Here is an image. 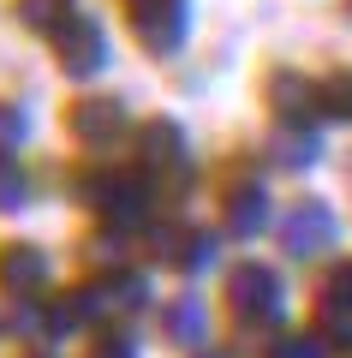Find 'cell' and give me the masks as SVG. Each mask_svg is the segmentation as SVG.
<instances>
[{"mask_svg": "<svg viewBox=\"0 0 352 358\" xmlns=\"http://www.w3.org/2000/svg\"><path fill=\"white\" fill-rule=\"evenodd\" d=\"M0 281H6V287L42 281V257L30 251V245H6V251H0Z\"/></svg>", "mask_w": 352, "mask_h": 358, "instance_id": "8992f818", "label": "cell"}, {"mask_svg": "<svg viewBox=\"0 0 352 358\" xmlns=\"http://www.w3.org/2000/svg\"><path fill=\"white\" fill-rule=\"evenodd\" d=\"M18 192H24V185H18V167L6 162V155H0V203H13Z\"/></svg>", "mask_w": 352, "mask_h": 358, "instance_id": "ba28073f", "label": "cell"}, {"mask_svg": "<svg viewBox=\"0 0 352 358\" xmlns=\"http://www.w3.org/2000/svg\"><path fill=\"white\" fill-rule=\"evenodd\" d=\"M18 131H24V120H18V108H13V102H0V143H13Z\"/></svg>", "mask_w": 352, "mask_h": 358, "instance_id": "9c48e42d", "label": "cell"}, {"mask_svg": "<svg viewBox=\"0 0 352 358\" xmlns=\"http://www.w3.org/2000/svg\"><path fill=\"white\" fill-rule=\"evenodd\" d=\"M120 13L150 54H174L191 30V0H120Z\"/></svg>", "mask_w": 352, "mask_h": 358, "instance_id": "6da1fadb", "label": "cell"}, {"mask_svg": "<svg viewBox=\"0 0 352 358\" xmlns=\"http://www.w3.org/2000/svg\"><path fill=\"white\" fill-rule=\"evenodd\" d=\"M48 42H54V54H60V66L72 78H90V72L108 66V36H101V24H96V18H84V13H78L66 30H54Z\"/></svg>", "mask_w": 352, "mask_h": 358, "instance_id": "7a4b0ae2", "label": "cell"}, {"mask_svg": "<svg viewBox=\"0 0 352 358\" xmlns=\"http://www.w3.org/2000/svg\"><path fill=\"white\" fill-rule=\"evenodd\" d=\"M227 293H233V305H239L245 317H257V310H263L269 299H275V281H269L263 268H239V275H233V287H227Z\"/></svg>", "mask_w": 352, "mask_h": 358, "instance_id": "5b68a950", "label": "cell"}, {"mask_svg": "<svg viewBox=\"0 0 352 358\" xmlns=\"http://www.w3.org/2000/svg\"><path fill=\"white\" fill-rule=\"evenodd\" d=\"M78 18V0H18V24L30 30V36H54V30H66Z\"/></svg>", "mask_w": 352, "mask_h": 358, "instance_id": "3957f363", "label": "cell"}, {"mask_svg": "<svg viewBox=\"0 0 352 358\" xmlns=\"http://www.w3.org/2000/svg\"><path fill=\"white\" fill-rule=\"evenodd\" d=\"M126 126V120H120V102H78L72 108V131L78 138H113V131Z\"/></svg>", "mask_w": 352, "mask_h": 358, "instance_id": "277c9868", "label": "cell"}, {"mask_svg": "<svg viewBox=\"0 0 352 358\" xmlns=\"http://www.w3.org/2000/svg\"><path fill=\"white\" fill-rule=\"evenodd\" d=\"M323 102H335L340 120H346L352 114V78H335V90H323Z\"/></svg>", "mask_w": 352, "mask_h": 358, "instance_id": "52a82bcc", "label": "cell"}]
</instances>
